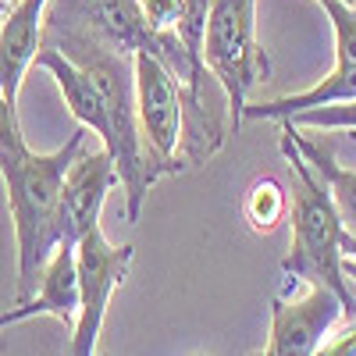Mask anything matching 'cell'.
<instances>
[{"mask_svg":"<svg viewBox=\"0 0 356 356\" xmlns=\"http://www.w3.org/2000/svg\"><path fill=\"white\" fill-rule=\"evenodd\" d=\"M86 146V129L72 132L65 146L50 154L22 150H0V178L8 193V211L15 225V246H18V282L15 296L25 303L36 292V282L50 253L57 250V203H61V182L65 171L75 161V154Z\"/></svg>","mask_w":356,"mask_h":356,"instance_id":"1","label":"cell"},{"mask_svg":"<svg viewBox=\"0 0 356 356\" xmlns=\"http://www.w3.org/2000/svg\"><path fill=\"white\" fill-rule=\"evenodd\" d=\"M282 157L292 171V246L282 260V271L289 282L300 285H321L332 289L342 307H356V296L349 289V278L342 275V221L335 214V203L328 196V186L321 182L314 164L300 154L289 129L282 125Z\"/></svg>","mask_w":356,"mask_h":356,"instance_id":"2","label":"cell"},{"mask_svg":"<svg viewBox=\"0 0 356 356\" xmlns=\"http://www.w3.org/2000/svg\"><path fill=\"white\" fill-rule=\"evenodd\" d=\"M203 65L221 82L232 125L239 129L250 89L271 75V61L257 43V0H211L203 33Z\"/></svg>","mask_w":356,"mask_h":356,"instance_id":"3","label":"cell"},{"mask_svg":"<svg viewBox=\"0 0 356 356\" xmlns=\"http://www.w3.org/2000/svg\"><path fill=\"white\" fill-rule=\"evenodd\" d=\"M132 93H136V118L139 132L168 175L182 171V125H186V100L182 79H178L161 57L132 54Z\"/></svg>","mask_w":356,"mask_h":356,"instance_id":"4","label":"cell"},{"mask_svg":"<svg viewBox=\"0 0 356 356\" xmlns=\"http://www.w3.org/2000/svg\"><path fill=\"white\" fill-rule=\"evenodd\" d=\"M136 246H114L100 228L86 232L75 243V267H79V317L72 324V356H93L104 317L114 292L125 285Z\"/></svg>","mask_w":356,"mask_h":356,"instance_id":"5","label":"cell"},{"mask_svg":"<svg viewBox=\"0 0 356 356\" xmlns=\"http://www.w3.org/2000/svg\"><path fill=\"white\" fill-rule=\"evenodd\" d=\"M114 186L122 182H118V168L104 146L93 154H75L61 182V203H57V239H61L57 246H75L86 232L100 228L104 200Z\"/></svg>","mask_w":356,"mask_h":356,"instance_id":"6","label":"cell"},{"mask_svg":"<svg viewBox=\"0 0 356 356\" xmlns=\"http://www.w3.org/2000/svg\"><path fill=\"white\" fill-rule=\"evenodd\" d=\"M346 314L342 300L332 289L307 285L303 296H278L271 303V335L264 353L267 356H314L317 346Z\"/></svg>","mask_w":356,"mask_h":356,"instance_id":"7","label":"cell"},{"mask_svg":"<svg viewBox=\"0 0 356 356\" xmlns=\"http://www.w3.org/2000/svg\"><path fill=\"white\" fill-rule=\"evenodd\" d=\"M47 8H50V0H18L0 18V93L8 100H18L25 72L33 68L36 54L43 47Z\"/></svg>","mask_w":356,"mask_h":356,"instance_id":"8","label":"cell"},{"mask_svg":"<svg viewBox=\"0 0 356 356\" xmlns=\"http://www.w3.org/2000/svg\"><path fill=\"white\" fill-rule=\"evenodd\" d=\"M29 317H54L65 328H72L79 317V267H75V246H57L40 275V292H33L15 310L0 314V328Z\"/></svg>","mask_w":356,"mask_h":356,"instance_id":"9","label":"cell"},{"mask_svg":"<svg viewBox=\"0 0 356 356\" xmlns=\"http://www.w3.org/2000/svg\"><path fill=\"white\" fill-rule=\"evenodd\" d=\"M292 136V143L300 146V154L314 164V171L321 175V182L328 186V196L335 203V214L342 221V228L349 235H356V171L353 168H342L335 161V150H332V143L328 139H307L300 129H296L292 122H282Z\"/></svg>","mask_w":356,"mask_h":356,"instance_id":"10","label":"cell"},{"mask_svg":"<svg viewBox=\"0 0 356 356\" xmlns=\"http://www.w3.org/2000/svg\"><path fill=\"white\" fill-rule=\"evenodd\" d=\"M289 214V193L278 178L271 175H260L246 186L243 193V218L250 221L253 232L260 235H271Z\"/></svg>","mask_w":356,"mask_h":356,"instance_id":"11","label":"cell"},{"mask_svg":"<svg viewBox=\"0 0 356 356\" xmlns=\"http://www.w3.org/2000/svg\"><path fill=\"white\" fill-rule=\"evenodd\" d=\"M296 129H356V100L346 104H328V107H310L285 118Z\"/></svg>","mask_w":356,"mask_h":356,"instance_id":"12","label":"cell"},{"mask_svg":"<svg viewBox=\"0 0 356 356\" xmlns=\"http://www.w3.org/2000/svg\"><path fill=\"white\" fill-rule=\"evenodd\" d=\"M25 136H22V122H18V100H8L0 93V150H22Z\"/></svg>","mask_w":356,"mask_h":356,"instance_id":"13","label":"cell"},{"mask_svg":"<svg viewBox=\"0 0 356 356\" xmlns=\"http://www.w3.org/2000/svg\"><path fill=\"white\" fill-rule=\"evenodd\" d=\"M314 356H356V321L342 324V328H332Z\"/></svg>","mask_w":356,"mask_h":356,"instance_id":"14","label":"cell"},{"mask_svg":"<svg viewBox=\"0 0 356 356\" xmlns=\"http://www.w3.org/2000/svg\"><path fill=\"white\" fill-rule=\"evenodd\" d=\"M342 275L349 278V285H356V235H342Z\"/></svg>","mask_w":356,"mask_h":356,"instance_id":"15","label":"cell"},{"mask_svg":"<svg viewBox=\"0 0 356 356\" xmlns=\"http://www.w3.org/2000/svg\"><path fill=\"white\" fill-rule=\"evenodd\" d=\"M15 4H18V0H0V18H4V15H8Z\"/></svg>","mask_w":356,"mask_h":356,"instance_id":"16","label":"cell"},{"mask_svg":"<svg viewBox=\"0 0 356 356\" xmlns=\"http://www.w3.org/2000/svg\"><path fill=\"white\" fill-rule=\"evenodd\" d=\"M193 356H207V353H193Z\"/></svg>","mask_w":356,"mask_h":356,"instance_id":"17","label":"cell"}]
</instances>
